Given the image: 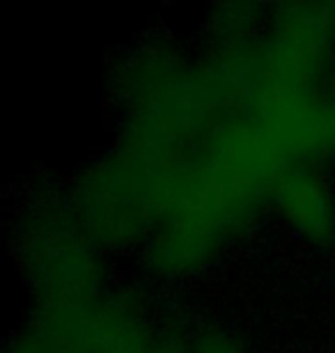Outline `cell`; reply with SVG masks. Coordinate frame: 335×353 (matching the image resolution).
<instances>
[{
  "instance_id": "obj_1",
  "label": "cell",
  "mask_w": 335,
  "mask_h": 353,
  "mask_svg": "<svg viewBox=\"0 0 335 353\" xmlns=\"http://www.w3.org/2000/svg\"><path fill=\"white\" fill-rule=\"evenodd\" d=\"M287 168L258 119L232 105L170 183L140 248L145 271L182 280L209 266L269 207L271 188Z\"/></svg>"
},
{
  "instance_id": "obj_2",
  "label": "cell",
  "mask_w": 335,
  "mask_h": 353,
  "mask_svg": "<svg viewBox=\"0 0 335 353\" xmlns=\"http://www.w3.org/2000/svg\"><path fill=\"white\" fill-rule=\"evenodd\" d=\"M14 252L35 310H81L106 296L102 250L65 193H35L14 221Z\"/></svg>"
},
{
  "instance_id": "obj_3",
  "label": "cell",
  "mask_w": 335,
  "mask_h": 353,
  "mask_svg": "<svg viewBox=\"0 0 335 353\" xmlns=\"http://www.w3.org/2000/svg\"><path fill=\"white\" fill-rule=\"evenodd\" d=\"M269 209L305 243L324 248L335 241V193L319 165H291L278 174Z\"/></svg>"
},
{
  "instance_id": "obj_4",
  "label": "cell",
  "mask_w": 335,
  "mask_h": 353,
  "mask_svg": "<svg viewBox=\"0 0 335 353\" xmlns=\"http://www.w3.org/2000/svg\"><path fill=\"white\" fill-rule=\"evenodd\" d=\"M90 353H189L152 321L133 294H106L90 305Z\"/></svg>"
},
{
  "instance_id": "obj_5",
  "label": "cell",
  "mask_w": 335,
  "mask_h": 353,
  "mask_svg": "<svg viewBox=\"0 0 335 353\" xmlns=\"http://www.w3.org/2000/svg\"><path fill=\"white\" fill-rule=\"evenodd\" d=\"M189 353H248L230 333L216 328L198 330L189 342Z\"/></svg>"
}]
</instances>
